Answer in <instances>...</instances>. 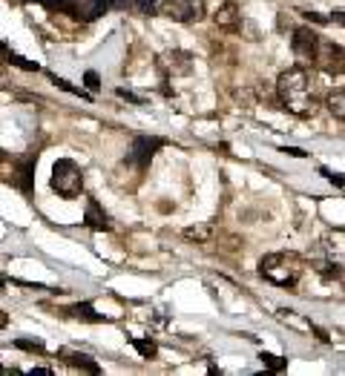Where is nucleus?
Masks as SVG:
<instances>
[{
	"label": "nucleus",
	"mask_w": 345,
	"mask_h": 376,
	"mask_svg": "<svg viewBox=\"0 0 345 376\" xmlns=\"http://www.w3.org/2000/svg\"><path fill=\"white\" fill-rule=\"evenodd\" d=\"M276 92H280L282 106L296 118L310 115V109H314V98H310V89H308V75L302 66L285 69L280 75V81H276Z\"/></svg>",
	"instance_id": "nucleus-1"
},
{
	"label": "nucleus",
	"mask_w": 345,
	"mask_h": 376,
	"mask_svg": "<svg viewBox=\"0 0 345 376\" xmlns=\"http://www.w3.org/2000/svg\"><path fill=\"white\" fill-rule=\"evenodd\" d=\"M49 187L61 199H78L84 193V173L73 158H58L52 164Z\"/></svg>",
	"instance_id": "nucleus-2"
},
{
	"label": "nucleus",
	"mask_w": 345,
	"mask_h": 376,
	"mask_svg": "<svg viewBox=\"0 0 345 376\" xmlns=\"http://www.w3.org/2000/svg\"><path fill=\"white\" fill-rule=\"evenodd\" d=\"M259 273L280 284V287H294L296 279H299V268H296V258L294 256H285V253H270L259 261Z\"/></svg>",
	"instance_id": "nucleus-3"
},
{
	"label": "nucleus",
	"mask_w": 345,
	"mask_h": 376,
	"mask_svg": "<svg viewBox=\"0 0 345 376\" xmlns=\"http://www.w3.org/2000/svg\"><path fill=\"white\" fill-rule=\"evenodd\" d=\"M320 44H322V37L314 29L296 26L294 29V37H291V49H294L296 66H302V69L314 66L317 63V55H320Z\"/></svg>",
	"instance_id": "nucleus-4"
},
{
	"label": "nucleus",
	"mask_w": 345,
	"mask_h": 376,
	"mask_svg": "<svg viewBox=\"0 0 345 376\" xmlns=\"http://www.w3.org/2000/svg\"><path fill=\"white\" fill-rule=\"evenodd\" d=\"M158 15L176 23H199L204 20L207 9H204V0H158Z\"/></svg>",
	"instance_id": "nucleus-5"
},
{
	"label": "nucleus",
	"mask_w": 345,
	"mask_h": 376,
	"mask_svg": "<svg viewBox=\"0 0 345 376\" xmlns=\"http://www.w3.org/2000/svg\"><path fill=\"white\" fill-rule=\"evenodd\" d=\"M164 144H167V141H164L161 135H138V138L132 141V149H130V161H132L138 170H147L150 161L156 158V153H158Z\"/></svg>",
	"instance_id": "nucleus-6"
},
{
	"label": "nucleus",
	"mask_w": 345,
	"mask_h": 376,
	"mask_svg": "<svg viewBox=\"0 0 345 376\" xmlns=\"http://www.w3.org/2000/svg\"><path fill=\"white\" fill-rule=\"evenodd\" d=\"M158 69L164 75H190L193 72V55L184 49H172L158 58Z\"/></svg>",
	"instance_id": "nucleus-7"
},
{
	"label": "nucleus",
	"mask_w": 345,
	"mask_h": 376,
	"mask_svg": "<svg viewBox=\"0 0 345 376\" xmlns=\"http://www.w3.org/2000/svg\"><path fill=\"white\" fill-rule=\"evenodd\" d=\"M34 170H38V149H32V153L15 170V184H18V190L26 193V196L34 193Z\"/></svg>",
	"instance_id": "nucleus-8"
},
{
	"label": "nucleus",
	"mask_w": 345,
	"mask_h": 376,
	"mask_svg": "<svg viewBox=\"0 0 345 376\" xmlns=\"http://www.w3.org/2000/svg\"><path fill=\"white\" fill-rule=\"evenodd\" d=\"M104 12H110V4H107V0H73V18H75V20L92 23V20H98Z\"/></svg>",
	"instance_id": "nucleus-9"
},
{
	"label": "nucleus",
	"mask_w": 345,
	"mask_h": 376,
	"mask_svg": "<svg viewBox=\"0 0 345 376\" xmlns=\"http://www.w3.org/2000/svg\"><path fill=\"white\" fill-rule=\"evenodd\" d=\"M84 224L95 233H107L113 224H110V215L104 213V207L95 201V199H87V213H84Z\"/></svg>",
	"instance_id": "nucleus-10"
},
{
	"label": "nucleus",
	"mask_w": 345,
	"mask_h": 376,
	"mask_svg": "<svg viewBox=\"0 0 345 376\" xmlns=\"http://www.w3.org/2000/svg\"><path fill=\"white\" fill-rule=\"evenodd\" d=\"M58 356H61L69 368H75V370H84V373H92V376L101 373V365H98L92 356H87V353H78V351H61Z\"/></svg>",
	"instance_id": "nucleus-11"
},
{
	"label": "nucleus",
	"mask_w": 345,
	"mask_h": 376,
	"mask_svg": "<svg viewBox=\"0 0 345 376\" xmlns=\"http://www.w3.org/2000/svg\"><path fill=\"white\" fill-rule=\"evenodd\" d=\"M239 20H242V15H239V6L236 4H222L216 9V15H213V23L219 29H227V32H233L239 26Z\"/></svg>",
	"instance_id": "nucleus-12"
},
{
	"label": "nucleus",
	"mask_w": 345,
	"mask_h": 376,
	"mask_svg": "<svg viewBox=\"0 0 345 376\" xmlns=\"http://www.w3.org/2000/svg\"><path fill=\"white\" fill-rule=\"evenodd\" d=\"M320 61H328V63H325V72H342V46H334V44H320L317 63H320Z\"/></svg>",
	"instance_id": "nucleus-13"
},
{
	"label": "nucleus",
	"mask_w": 345,
	"mask_h": 376,
	"mask_svg": "<svg viewBox=\"0 0 345 376\" xmlns=\"http://www.w3.org/2000/svg\"><path fill=\"white\" fill-rule=\"evenodd\" d=\"M66 316H73V319H81V322H92V325H101V322H107V316L98 313L89 302H78L73 308H66Z\"/></svg>",
	"instance_id": "nucleus-14"
},
{
	"label": "nucleus",
	"mask_w": 345,
	"mask_h": 376,
	"mask_svg": "<svg viewBox=\"0 0 345 376\" xmlns=\"http://www.w3.org/2000/svg\"><path fill=\"white\" fill-rule=\"evenodd\" d=\"M130 345L138 351L142 359H156L158 356V345L153 339H142V336H130Z\"/></svg>",
	"instance_id": "nucleus-15"
},
{
	"label": "nucleus",
	"mask_w": 345,
	"mask_h": 376,
	"mask_svg": "<svg viewBox=\"0 0 345 376\" xmlns=\"http://www.w3.org/2000/svg\"><path fill=\"white\" fill-rule=\"evenodd\" d=\"M328 109L337 121H345V89H334L328 95Z\"/></svg>",
	"instance_id": "nucleus-16"
},
{
	"label": "nucleus",
	"mask_w": 345,
	"mask_h": 376,
	"mask_svg": "<svg viewBox=\"0 0 345 376\" xmlns=\"http://www.w3.org/2000/svg\"><path fill=\"white\" fill-rule=\"evenodd\" d=\"M49 78H52V84H55L58 89H63V92H69V95H75V98H84V101H92V92H87V89H81V87H75V84H69V81L58 78V75H49Z\"/></svg>",
	"instance_id": "nucleus-17"
},
{
	"label": "nucleus",
	"mask_w": 345,
	"mask_h": 376,
	"mask_svg": "<svg viewBox=\"0 0 345 376\" xmlns=\"http://www.w3.org/2000/svg\"><path fill=\"white\" fill-rule=\"evenodd\" d=\"M26 4H41L49 12H63V15H73V0H26Z\"/></svg>",
	"instance_id": "nucleus-18"
},
{
	"label": "nucleus",
	"mask_w": 345,
	"mask_h": 376,
	"mask_svg": "<svg viewBox=\"0 0 345 376\" xmlns=\"http://www.w3.org/2000/svg\"><path fill=\"white\" fill-rule=\"evenodd\" d=\"M259 359H262V365H265L268 370H273V373H280V370L288 368V359H285V356H276V353H268V351H262Z\"/></svg>",
	"instance_id": "nucleus-19"
},
{
	"label": "nucleus",
	"mask_w": 345,
	"mask_h": 376,
	"mask_svg": "<svg viewBox=\"0 0 345 376\" xmlns=\"http://www.w3.org/2000/svg\"><path fill=\"white\" fill-rule=\"evenodd\" d=\"M12 345L20 348V351H29V353H46V345L41 339H23V336H18Z\"/></svg>",
	"instance_id": "nucleus-20"
},
{
	"label": "nucleus",
	"mask_w": 345,
	"mask_h": 376,
	"mask_svg": "<svg viewBox=\"0 0 345 376\" xmlns=\"http://www.w3.org/2000/svg\"><path fill=\"white\" fill-rule=\"evenodd\" d=\"M6 63L18 66V69H23V72H41V63L26 61V58H20V55H9V61H6Z\"/></svg>",
	"instance_id": "nucleus-21"
},
{
	"label": "nucleus",
	"mask_w": 345,
	"mask_h": 376,
	"mask_svg": "<svg viewBox=\"0 0 345 376\" xmlns=\"http://www.w3.org/2000/svg\"><path fill=\"white\" fill-rule=\"evenodd\" d=\"M115 95H118V98H124V101H130V104H135V106H144V104H147V98L135 95V92H130V89H124V87H118V89H115Z\"/></svg>",
	"instance_id": "nucleus-22"
},
{
	"label": "nucleus",
	"mask_w": 345,
	"mask_h": 376,
	"mask_svg": "<svg viewBox=\"0 0 345 376\" xmlns=\"http://www.w3.org/2000/svg\"><path fill=\"white\" fill-rule=\"evenodd\" d=\"M84 84H87L89 92H98V89H101V75H98L95 69H89V72L84 75Z\"/></svg>",
	"instance_id": "nucleus-23"
},
{
	"label": "nucleus",
	"mask_w": 345,
	"mask_h": 376,
	"mask_svg": "<svg viewBox=\"0 0 345 376\" xmlns=\"http://www.w3.org/2000/svg\"><path fill=\"white\" fill-rule=\"evenodd\" d=\"M110 9H118V12H132L135 15V0H107Z\"/></svg>",
	"instance_id": "nucleus-24"
},
{
	"label": "nucleus",
	"mask_w": 345,
	"mask_h": 376,
	"mask_svg": "<svg viewBox=\"0 0 345 376\" xmlns=\"http://www.w3.org/2000/svg\"><path fill=\"white\" fill-rule=\"evenodd\" d=\"M302 18L305 20H310V23H320V26H325V23H331L325 15H317V12H302Z\"/></svg>",
	"instance_id": "nucleus-25"
},
{
	"label": "nucleus",
	"mask_w": 345,
	"mask_h": 376,
	"mask_svg": "<svg viewBox=\"0 0 345 376\" xmlns=\"http://www.w3.org/2000/svg\"><path fill=\"white\" fill-rule=\"evenodd\" d=\"M322 175H325L334 187H339V190H342V184H345V181H342V175H339V173H331V170H325V167H322Z\"/></svg>",
	"instance_id": "nucleus-26"
},
{
	"label": "nucleus",
	"mask_w": 345,
	"mask_h": 376,
	"mask_svg": "<svg viewBox=\"0 0 345 376\" xmlns=\"http://www.w3.org/2000/svg\"><path fill=\"white\" fill-rule=\"evenodd\" d=\"M282 153H288V156H294V158H305V156H308L305 149H299V146H282Z\"/></svg>",
	"instance_id": "nucleus-27"
},
{
	"label": "nucleus",
	"mask_w": 345,
	"mask_h": 376,
	"mask_svg": "<svg viewBox=\"0 0 345 376\" xmlns=\"http://www.w3.org/2000/svg\"><path fill=\"white\" fill-rule=\"evenodd\" d=\"M9 55H12V49H9L4 41H0V63H6V61H9Z\"/></svg>",
	"instance_id": "nucleus-28"
},
{
	"label": "nucleus",
	"mask_w": 345,
	"mask_h": 376,
	"mask_svg": "<svg viewBox=\"0 0 345 376\" xmlns=\"http://www.w3.org/2000/svg\"><path fill=\"white\" fill-rule=\"evenodd\" d=\"M32 376H52V370H49V368H34Z\"/></svg>",
	"instance_id": "nucleus-29"
},
{
	"label": "nucleus",
	"mask_w": 345,
	"mask_h": 376,
	"mask_svg": "<svg viewBox=\"0 0 345 376\" xmlns=\"http://www.w3.org/2000/svg\"><path fill=\"white\" fill-rule=\"evenodd\" d=\"M342 15H345V12H342V9H337V12H334V18H328V20H337V23L342 26V23H345V18H342Z\"/></svg>",
	"instance_id": "nucleus-30"
},
{
	"label": "nucleus",
	"mask_w": 345,
	"mask_h": 376,
	"mask_svg": "<svg viewBox=\"0 0 345 376\" xmlns=\"http://www.w3.org/2000/svg\"><path fill=\"white\" fill-rule=\"evenodd\" d=\"M6 325H9V316H6L4 311H0V327H6Z\"/></svg>",
	"instance_id": "nucleus-31"
},
{
	"label": "nucleus",
	"mask_w": 345,
	"mask_h": 376,
	"mask_svg": "<svg viewBox=\"0 0 345 376\" xmlns=\"http://www.w3.org/2000/svg\"><path fill=\"white\" fill-rule=\"evenodd\" d=\"M4 287H6V279H4V276H0V290H4Z\"/></svg>",
	"instance_id": "nucleus-32"
},
{
	"label": "nucleus",
	"mask_w": 345,
	"mask_h": 376,
	"mask_svg": "<svg viewBox=\"0 0 345 376\" xmlns=\"http://www.w3.org/2000/svg\"><path fill=\"white\" fill-rule=\"evenodd\" d=\"M0 373H6V368H0Z\"/></svg>",
	"instance_id": "nucleus-33"
}]
</instances>
